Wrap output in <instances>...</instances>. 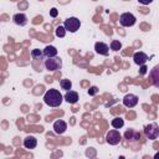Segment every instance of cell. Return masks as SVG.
I'll return each instance as SVG.
<instances>
[{"label":"cell","instance_id":"obj_1","mask_svg":"<svg viewBox=\"0 0 159 159\" xmlns=\"http://www.w3.org/2000/svg\"><path fill=\"white\" fill-rule=\"evenodd\" d=\"M62 101H63V96L60 93L58 89L51 88V89L46 91V93L43 94V102H45V104H47L50 107H58V106H61Z\"/></svg>","mask_w":159,"mask_h":159},{"label":"cell","instance_id":"obj_2","mask_svg":"<svg viewBox=\"0 0 159 159\" xmlns=\"http://www.w3.org/2000/svg\"><path fill=\"white\" fill-rule=\"evenodd\" d=\"M63 26H65V29H66L67 31H70L71 34H75V32L81 27V21H80L77 17L71 16V17H68V19L65 20Z\"/></svg>","mask_w":159,"mask_h":159},{"label":"cell","instance_id":"obj_3","mask_svg":"<svg viewBox=\"0 0 159 159\" xmlns=\"http://www.w3.org/2000/svg\"><path fill=\"white\" fill-rule=\"evenodd\" d=\"M144 134L148 139H157L159 137V125L157 123H149L144 127Z\"/></svg>","mask_w":159,"mask_h":159},{"label":"cell","instance_id":"obj_4","mask_svg":"<svg viewBox=\"0 0 159 159\" xmlns=\"http://www.w3.org/2000/svg\"><path fill=\"white\" fill-rule=\"evenodd\" d=\"M45 67L48 71H57L62 67V60L60 57H47L45 61Z\"/></svg>","mask_w":159,"mask_h":159},{"label":"cell","instance_id":"obj_5","mask_svg":"<svg viewBox=\"0 0 159 159\" xmlns=\"http://www.w3.org/2000/svg\"><path fill=\"white\" fill-rule=\"evenodd\" d=\"M120 140H122V135H120L119 130L116 129V128L109 130L107 133V135H106V142L108 144H111V145H117V144H119Z\"/></svg>","mask_w":159,"mask_h":159},{"label":"cell","instance_id":"obj_6","mask_svg":"<svg viewBox=\"0 0 159 159\" xmlns=\"http://www.w3.org/2000/svg\"><path fill=\"white\" fill-rule=\"evenodd\" d=\"M137 19L135 16L132 14V12H123L120 16H119V24L124 27H130L135 24Z\"/></svg>","mask_w":159,"mask_h":159},{"label":"cell","instance_id":"obj_7","mask_svg":"<svg viewBox=\"0 0 159 159\" xmlns=\"http://www.w3.org/2000/svg\"><path fill=\"white\" fill-rule=\"evenodd\" d=\"M149 78L152 84L159 88V65H155L154 67H152V70L149 71Z\"/></svg>","mask_w":159,"mask_h":159},{"label":"cell","instance_id":"obj_8","mask_svg":"<svg viewBox=\"0 0 159 159\" xmlns=\"http://www.w3.org/2000/svg\"><path fill=\"white\" fill-rule=\"evenodd\" d=\"M138 103V96L133 94V93H129V94H125L123 97V104L128 108H133L135 107Z\"/></svg>","mask_w":159,"mask_h":159},{"label":"cell","instance_id":"obj_9","mask_svg":"<svg viewBox=\"0 0 159 159\" xmlns=\"http://www.w3.org/2000/svg\"><path fill=\"white\" fill-rule=\"evenodd\" d=\"M133 60H134V63H135V65L142 66V65H145V63H147V61L149 60V57H148V55H147L145 52L138 51V52H135V53L133 55Z\"/></svg>","mask_w":159,"mask_h":159},{"label":"cell","instance_id":"obj_10","mask_svg":"<svg viewBox=\"0 0 159 159\" xmlns=\"http://www.w3.org/2000/svg\"><path fill=\"white\" fill-rule=\"evenodd\" d=\"M63 98H65V101L67 102V103H70V104H75V103H77L78 102V93L76 92V91H67L66 93H65V96H63Z\"/></svg>","mask_w":159,"mask_h":159},{"label":"cell","instance_id":"obj_11","mask_svg":"<svg viewBox=\"0 0 159 159\" xmlns=\"http://www.w3.org/2000/svg\"><path fill=\"white\" fill-rule=\"evenodd\" d=\"M94 50L97 53L103 55V56H108L109 53V46L104 42H96L94 43Z\"/></svg>","mask_w":159,"mask_h":159},{"label":"cell","instance_id":"obj_12","mask_svg":"<svg viewBox=\"0 0 159 159\" xmlns=\"http://www.w3.org/2000/svg\"><path fill=\"white\" fill-rule=\"evenodd\" d=\"M66 129H67V123L65 120L58 119L53 123V130L56 134H63L66 132Z\"/></svg>","mask_w":159,"mask_h":159},{"label":"cell","instance_id":"obj_13","mask_svg":"<svg viewBox=\"0 0 159 159\" xmlns=\"http://www.w3.org/2000/svg\"><path fill=\"white\" fill-rule=\"evenodd\" d=\"M124 137H125V139H128V140H130V142H137V140H139V139H140V133H139V132H137L135 129L130 128V129L125 130Z\"/></svg>","mask_w":159,"mask_h":159},{"label":"cell","instance_id":"obj_14","mask_svg":"<svg viewBox=\"0 0 159 159\" xmlns=\"http://www.w3.org/2000/svg\"><path fill=\"white\" fill-rule=\"evenodd\" d=\"M12 21L19 26H25L27 24V16L22 12H17L12 16Z\"/></svg>","mask_w":159,"mask_h":159},{"label":"cell","instance_id":"obj_15","mask_svg":"<svg viewBox=\"0 0 159 159\" xmlns=\"http://www.w3.org/2000/svg\"><path fill=\"white\" fill-rule=\"evenodd\" d=\"M37 145V139L34 135H27L24 139V147L26 149H35Z\"/></svg>","mask_w":159,"mask_h":159},{"label":"cell","instance_id":"obj_16","mask_svg":"<svg viewBox=\"0 0 159 159\" xmlns=\"http://www.w3.org/2000/svg\"><path fill=\"white\" fill-rule=\"evenodd\" d=\"M43 55H45V57H56L57 56V48L55 46L48 45L43 48Z\"/></svg>","mask_w":159,"mask_h":159},{"label":"cell","instance_id":"obj_17","mask_svg":"<svg viewBox=\"0 0 159 159\" xmlns=\"http://www.w3.org/2000/svg\"><path fill=\"white\" fill-rule=\"evenodd\" d=\"M111 124H112V127H113V128L119 129V128H122V127L124 125V120H123V118H120V117H116V118H113V119H112Z\"/></svg>","mask_w":159,"mask_h":159},{"label":"cell","instance_id":"obj_18","mask_svg":"<svg viewBox=\"0 0 159 159\" xmlns=\"http://www.w3.org/2000/svg\"><path fill=\"white\" fill-rule=\"evenodd\" d=\"M31 57L35 58V60H42L45 57V55H43V51H41L39 48H34L31 51Z\"/></svg>","mask_w":159,"mask_h":159},{"label":"cell","instance_id":"obj_19","mask_svg":"<svg viewBox=\"0 0 159 159\" xmlns=\"http://www.w3.org/2000/svg\"><path fill=\"white\" fill-rule=\"evenodd\" d=\"M60 86L62 89H66V91H70L71 87H72V82L68 80V78H63L60 81Z\"/></svg>","mask_w":159,"mask_h":159},{"label":"cell","instance_id":"obj_20","mask_svg":"<svg viewBox=\"0 0 159 159\" xmlns=\"http://www.w3.org/2000/svg\"><path fill=\"white\" fill-rule=\"evenodd\" d=\"M109 46H111V50H113V51H118L122 48V43L119 40H112Z\"/></svg>","mask_w":159,"mask_h":159},{"label":"cell","instance_id":"obj_21","mask_svg":"<svg viewBox=\"0 0 159 159\" xmlns=\"http://www.w3.org/2000/svg\"><path fill=\"white\" fill-rule=\"evenodd\" d=\"M66 31H67V30L65 29V26H57L56 30H55V34H56L57 37H65Z\"/></svg>","mask_w":159,"mask_h":159},{"label":"cell","instance_id":"obj_22","mask_svg":"<svg viewBox=\"0 0 159 159\" xmlns=\"http://www.w3.org/2000/svg\"><path fill=\"white\" fill-rule=\"evenodd\" d=\"M98 87H96V86H92V87H89V89H88V94L89 96H96L97 93H98Z\"/></svg>","mask_w":159,"mask_h":159},{"label":"cell","instance_id":"obj_23","mask_svg":"<svg viewBox=\"0 0 159 159\" xmlns=\"http://www.w3.org/2000/svg\"><path fill=\"white\" fill-rule=\"evenodd\" d=\"M58 15V11H57V9L56 7H52L51 10H50V16H52V17H56Z\"/></svg>","mask_w":159,"mask_h":159},{"label":"cell","instance_id":"obj_24","mask_svg":"<svg viewBox=\"0 0 159 159\" xmlns=\"http://www.w3.org/2000/svg\"><path fill=\"white\" fill-rule=\"evenodd\" d=\"M147 70H148L147 66H145V65H142V66H140V70H139V73H140V75H145V73H147Z\"/></svg>","mask_w":159,"mask_h":159},{"label":"cell","instance_id":"obj_25","mask_svg":"<svg viewBox=\"0 0 159 159\" xmlns=\"http://www.w3.org/2000/svg\"><path fill=\"white\" fill-rule=\"evenodd\" d=\"M138 1H139L142 5H149V4H150L153 0H138Z\"/></svg>","mask_w":159,"mask_h":159},{"label":"cell","instance_id":"obj_26","mask_svg":"<svg viewBox=\"0 0 159 159\" xmlns=\"http://www.w3.org/2000/svg\"><path fill=\"white\" fill-rule=\"evenodd\" d=\"M154 158H155V159H159V152H158V153H155V155H154Z\"/></svg>","mask_w":159,"mask_h":159}]
</instances>
